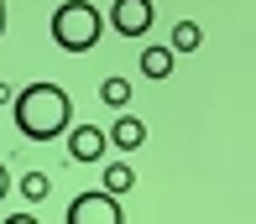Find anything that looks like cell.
<instances>
[{
	"mask_svg": "<svg viewBox=\"0 0 256 224\" xmlns=\"http://www.w3.org/2000/svg\"><path fill=\"white\" fill-rule=\"evenodd\" d=\"M10 115H16V131L26 141H58L68 131V115H74V99H68L58 84L37 78L10 99Z\"/></svg>",
	"mask_w": 256,
	"mask_h": 224,
	"instance_id": "cell-1",
	"label": "cell"
},
{
	"mask_svg": "<svg viewBox=\"0 0 256 224\" xmlns=\"http://www.w3.org/2000/svg\"><path fill=\"white\" fill-rule=\"evenodd\" d=\"M100 31H104V16L89 0H63V5L52 10V42L63 47V52H89V47L100 42Z\"/></svg>",
	"mask_w": 256,
	"mask_h": 224,
	"instance_id": "cell-2",
	"label": "cell"
},
{
	"mask_svg": "<svg viewBox=\"0 0 256 224\" xmlns=\"http://www.w3.org/2000/svg\"><path fill=\"white\" fill-rule=\"evenodd\" d=\"M63 224H126V214H120V198L89 188V193H78L74 204H68V219Z\"/></svg>",
	"mask_w": 256,
	"mask_h": 224,
	"instance_id": "cell-3",
	"label": "cell"
},
{
	"mask_svg": "<svg viewBox=\"0 0 256 224\" xmlns=\"http://www.w3.org/2000/svg\"><path fill=\"white\" fill-rule=\"evenodd\" d=\"M152 0H110V26L120 31V37H142V31H152Z\"/></svg>",
	"mask_w": 256,
	"mask_h": 224,
	"instance_id": "cell-4",
	"label": "cell"
},
{
	"mask_svg": "<svg viewBox=\"0 0 256 224\" xmlns=\"http://www.w3.org/2000/svg\"><path fill=\"white\" fill-rule=\"evenodd\" d=\"M68 157L74 162H100L104 157V131L100 125H74L68 131Z\"/></svg>",
	"mask_w": 256,
	"mask_h": 224,
	"instance_id": "cell-5",
	"label": "cell"
},
{
	"mask_svg": "<svg viewBox=\"0 0 256 224\" xmlns=\"http://www.w3.org/2000/svg\"><path fill=\"white\" fill-rule=\"evenodd\" d=\"M142 141H146V125L136 120V115H120V120L104 131V146H115V151H136Z\"/></svg>",
	"mask_w": 256,
	"mask_h": 224,
	"instance_id": "cell-6",
	"label": "cell"
},
{
	"mask_svg": "<svg viewBox=\"0 0 256 224\" xmlns=\"http://www.w3.org/2000/svg\"><path fill=\"white\" fill-rule=\"evenodd\" d=\"M131 183H136V172L126 167V162H110V167H104V183H100V193L120 198V193H131Z\"/></svg>",
	"mask_w": 256,
	"mask_h": 224,
	"instance_id": "cell-7",
	"label": "cell"
},
{
	"mask_svg": "<svg viewBox=\"0 0 256 224\" xmlns=\"http://www.w3.org/2000/svg\"><path fill=\"white\" fill-rule=\"evenodd\" d=\"M199 42H204V26H199V21H178L168 52H199Z\"/></svg>",
	"mask_w": 256,
	"mask_h": 224,
	"instance_id": "cell-8",
	"label": "cell"
},
{
	"mask_svg": "<svg viewBox=\"0 0 256 224\" xmlns=\"http://www.w3.org/2000/svg\"><path fill=\"white\" fill-rule=\"evenodd\" d=\"M100 104H104V110H126V104H131V84L110 73V78L100 84Z\"/></svg>",
	"mask_w": 256,
	"mask_h": 224,
	"instance_id": "cell-9",
	"label": "cell"
},
{
	"mask_svg": "<svg viewBox=\"0 0 256 224\" xmlns=\"http://www.w3.org/2000/svg\"><path fill=\"white\" fill-rule=\"evenodd\" d=\"M142 73L146 78H168L172 73V52H168V47H146V52H142Z\"/></svg>",
	"mask_w": 256,
	"mask_h": 224,
	"instance_id": "cell-10",
	"label": "cell"
},
{
	"mask_svg": "<svg viewBox=\"0 0 256 224\" xmlns=\"http://www.w3.org/2000/svg\"><path fill=\"white\" fill-rule=\"evenodd\" d=\"M21 198H26V204L48 198V172H26V178H21Z\"/></svg>",
	"mask_w": 256,
	"mask_h": 224,
	"instance_id": "cell-11",
	"label": "cell"
},
{
	"mask_svg": "<svg viewBox=\"0 0 256 224\" xmlns=\"http://www.w3.org/2000/svg\"><path fill=\"white\" fill-rule=\"evenodd\" d=\"M6 224H42V219H37V214H10Z\"/></svg>",
	"mask_w": 256,
	"mask_h": 224,
	"instance_id": "cell-12",
	"label": "cell"
},
{
	"mask_svg": "<svg viewBox=\"0 0 256 224\" xmlns=\"http://www.w3.org/2000/svg\"><path fill=\"white\" fill-rule=\"evenodd\" d=\"M6 188H10V172H6V162H0V204H6Z\"/></svg>",
	"mask_w": 256,
	"mask_h": 224,
	"instance_id": "cell-13",
	"label": "cell"
},
{
	"mask_svg": "<svg viewBox=\"0 0 256 224\" xmlns=\"http://www.w3.org/2000/svg\"><path fill=\"white\" fill-rule=\"evenodd\" d=\"M10 99H16V89H10V84H0V104H10Z\"/></svg>",
	"mask_w": 256,
	"mask_h": 224,
	"instance_id": "cell-14",
	"label": "cell"
},
{
	"mask_svg": "<svg viewBox=\"0 0 256 224\" xmlns=\"http://www.w3.org/2000/svg\"><path fill=\"white\" fill-rule=\"evenodd\" d=\"M0 37H6V0H0Z\"/></svg>",
	"mask_w": 256,
	"mask_h": 224,
	"instance_id": "cell-15",
	"label": "cell"
}]
</instances>
